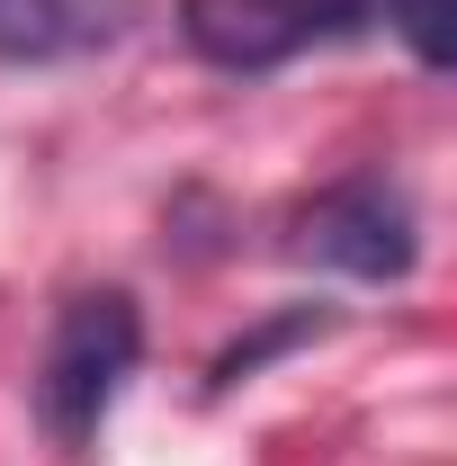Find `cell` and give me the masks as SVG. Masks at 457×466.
<instances>
[{"label":"cell","mask_w":457,"mask_h":466,"mask_svg":"<svg viewBox=\"0 0 457 466\" xmlns=\"http://www.w3.org/2000/svg\"><path fill=\"white\" fill-rule=\"evenodd\" d=\"M287 251L314 260V269H341V279H403L412 251H421V225H412V198L395 179L359 171V179H332L323 198L296 207Z\"/></svg>","instance_id":"3"},{"label":"cell","mask_w":457,"mask_h":466,"mask_svg":"<svg viewBox=\"0 0 457 466\" xmlns=\"http://www.w3.org/2000/svg\"><path fill=\"white\" fill-rule=\"evenodd\" d=\"M135 359H144V314H135L126 288H90L55 314V341H46V368H36V421L55 431V449L99 440Z\"/></svg>","instance_id":"1"},{"label":"cell","mask_w":457,"mask_h":466,"mask_svg":"<svg viewBox=\"0 0 457 466\" xmlns=\"http://www.w3.org/2000/svg\"><path fill=\"white\" fill-rule=\"evenodd\" d=\"M144 0H0V63H81L108 55Z\"/></svg>","instance_id":"4"},{"label":"cell","mask_w":457,"mask_h":466,"mask_svg":"<svg viewBox=\"0 0 457 466\" xmlns=\"http://www.w3.org/2000/svg\"><path fill=\"white\" fill-rule=\"evenodd\" d=\"M377 9L395 18V36L412 46L421 72H449V18H457V0H377Z\"/></svg>","instance_id":"5"},{"label":"cell","mask_w":457,"mask_h":466,"mask_svg":"<svg viewBox=\"0 0 457 466\" xmlns=\"http://www.w3.org/2000/svg\"><path fill=\"white\" fill-rule=\"evenodd\" d=\"M377 18V0H179L188 55L216 72H279V63L341 46Z\"/></svg>","instance_id":"2"}]
</instances>
